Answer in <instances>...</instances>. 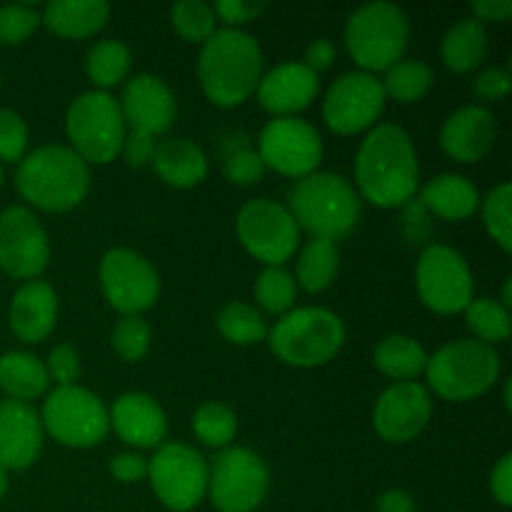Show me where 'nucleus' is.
Here are the masks:
<instances>
[{
	"instance_id": "20",
	"label": "nucleus",
	"mask_w": 512,
	"mask_h": 512,
	"mask_svg": "<svg viewBox=\"0 0 512 512\" xmlns=\"http://www.w3.org/2000/svg\"><path fill=\"white\" fill-rule=\"evenodd\" d=\"M43 450V423L38 410L23 400L0 403V468L25 470Z\"/></svg>"
},
{
	"instance_id": "5",
	"label": "nucleus",
	"mask_w": 512,
	"mask_h": 512,
	"mask_svg": "<svg viewBox=\"0 0 512 512\" xmlns=\"http://www.w3.org/2000/svg\"><path fill=\"white\" fill-rule=\"evenodd\" d=\"M345 50L363 73L390 70L408 50L410 20L395 3H368L355 10L345 25Z\"/></svg>"
},
{
	"instance_id": "8",
	"label": "nucleus",
	"mask_w": 512,
	"mask_h": 512,
	"mask_svg": "<svg viewBox=\"0 0 512 512\" xmlns=\"http://www.w3.org/2000/svg\"><path fill=\"white\" fill-rule=\"evenodd\" d=\"M120 103L105 90L78 95L65 113V133L70 150L93 165H108L123 150L128 135Z\"/></svg>"
},
{
	"instance_id": "42",
	"label": "nucleus",
	"mask_w": 512,
	"mask_h": 512,
	"mask_svg": "<svg viewBox=\"0 0 512 512\" xmlns=\"http://www.w3.org/2000/svg\"><path fill=\"white\" fill-rule=\"evenodd\" d=\"M28 150V125L15 110H0V160L20 163Z\"/></svg>"
},
{
	"instance_id": "17",
	"label": "nucleus",
	"mask_w": 512,
	"mask_h": 512,
	"mask_svg": "<svg viewBox=\"0 0 512 512\" xmlns=\"http://www.w3.org/2000/svg\"><path fill=\"white\" fill-rule=\"evenodd\" d=\"M50 240L40 220L23 205L0 213V270L10 278L33 280L48 268Z\"/></svg>"
},
{
	"instance_id": "40",
	"label": "nucleus",
	"mask_w": 512,
	"mask_h": 512,
	"mask_svg": "<svg viewBox=\"0 0 512 512\" xmlns=\"http://www.w3.org/2000/svg\"><path fill=\"white\" fill-rule=\"evenodd\" d=\"M150 335H153V330H150V323L143 315H123L115 323L110 340H113L115 353L125 363H138L150 350Z\"/></svg>"
},
{
	"instance_id": "12",
	"label": "nucleus",
	"mask_w": 512,
	"mask_h": 512,
	"mask_svg": "<svg viewBox=\"0 0 512 512\" xmlns=\"http://www.w3.org/2000/svg\"><path fill=\"white\" fill-rule=\"evenodd\" d=\"M148 478L160 503L173 512H190L208 493V463L183 443H165L148 460Z\"/></svg>"
},
{
	"instance_id": "15",
	"label": "nucleus",
	"mask_w": 512,
	"mask_h": 512,
	"mask_svg": "<svg viewBox=\"0 0 512 512\" xmlns=\"http://www.w3.org/2000/svg\"><path fill=\"white\" fill-rule=\"evenodd\" d=\"M100 285L110 308L140 315L158 303L160 275L150 260L130 248H113L100 260Z\"/></svg>"
},
{
	"instance_id": "3",
	"label": "nucleus",
	"mask_w": 512,
	"mask_h": 512,
	"mask_svg": "<svg viewBox=\"0 0 512 512\" xmlns=\"http://www.w3.org/2000/svg\"><path fill=\"white\" fill-rule=\"evenodd\" d=\"M15 188L33 208L65 213L88 195L90 168L68 145H43L18 163Z\"/></svg>"
},
{
	"instance_id": "1",
	"label": "nucleus",
	"mask_w": 512,
	"mask_h": 512,
	"mask_svg": "<svg viewBox=\"0 0 512 512\" xmlns=\"http://www.w3.org/2000/svg\"><path fill=\"white\" fill-rule=\"evenodd\" d=\"M420 163L408 130L380 123L365 135L355 155L358 195L375 208H400L418 190Z\"/></svg>"
},
{
	"instance_id": "54",
	"label": "nucleus",
	"mask_w": 512,
	"mask_h": 512,
	"mask_svg": "<svg viewBox=\"0 0 512 512\" xmlns=\"http://www.w3.org/2000/svg\"><path fill=\"white\" fill-rule=\"evenodd\" d=\"M505 408H512V405H510V383H505Z\"/></svg>"
},
{
	"instance_id": "28",
	"label": "nucleus",
	"mask_w": 512,
	"mask_h": 512,
	"mask_svg": "<svg viewBox=\"0 0 512 512\" xmlns=\"http://www.w3.org/2000/svg\"><path fill=\"white\" fill-rule=\"evenodd\" d=\"M423 203L445 220H465L480 208V193L465 175L440 173L423 188Z\"/></svg>"
},
{
	"instance_id": "39",
	"label": "nucleus",
	"mask_w": 512,
	"mask_h": 512,
	"mask_svg": "<svg viewBox=\"0 0 512 512\" xmlns=\"http://www.w3.org/2000/svg\"><path fill=\"white\" fill-rule=\"evenodd\" d=\"M170 23L180 38L190 43H205L215 33V10L203 0H180L170 8Z\"/></svg>"
},
{
	"instance_id": "26",
	"label": "nucleus",
	"mask_w": 512,
	"mask_h": 512,
	"mask_svg": "<svg viewBox=\"0 0 512 512\" xmlns=\"http://www.w3.org/2000/svg\"><path fill=\"white\" fill-rule=\"evenodd\" d=\"M153 168L173 188H195L208 175V158L193 140L168 138L155 145Z\"/></svg>"
},
{
	"instance_id": "50",
	"label": "nucleus",
	"mask_w": 512,
	"mask_h": 512,
	"mask_svg": "<svg viewBox=\"0 0 512 512\" xmlns=\"http://www.w3.org/2000/svg\"><path fill=\"white\" fill-rule=\"evenodd\" d=\"M335 55H338L335 45L330 43L328 38H318V40H313L308 48H305L303 63L308 65L313 73H323V70H328L330 65L335 63Z\"/></svg>"
},
{
	"instance_id": "11",
	"label": "nucleus",
	"mask_w": 512,
	"mask_h": 512,
	"mask_svg": "<svg viewBox=\"0 0 512 512\" xmlns=\"http://www.w3.org/2000/svg\"><path fill=\"white\" fill-rule=\"evenodd\" d=\"M235 233L243 248L268 268H283L300 245V228L285 205L255 198L240 208Z\"/></svg>"
},
{
	"instance_id": "36",
	"label": "nucleus",
	"mask_w": 512,
	"mask_h": 512,
	"mask_svg": "<svg viewBox=\"0 0 512 512\" xmlns=\"http://www.w3.org/2000/svg\"><path fill=\"white\" fill-rule=\"evenodd\" d=\"M193 433L208 448H230L235 433H238V418H235L230 405L213 400V403H205L195 410Z\"/></svg>"
},
{
	"instance_id": "23",
	"label": "nucleus",
	"mask_w": 512,
	"mask_h": 512,
	"mask_svg": "<svg viewBox=\"0 0 512 512\" xmlns=\"http://www.w3.org/2000/svg\"><path fill=\"white\" fill-rule=\"evenodd\" d=\"M110 425L123 443L133 448H160L168 433V420L158 400L145 393H125L108 410Z\"/></svg>"
},
{
	"instance_id": "21",
	"label": "nucleus",
	"mask_w": 512,
	"mask_h": 512,
	"mask_svg": "<svg viewBox=\"0 0 512 512\" xmlns=\"http://www.w3.org/2000/svg\"><path fill=\"white\" fill-rule=\"evenodd\" d=\"M498 140V120L483 105H463L448 115L440 130V145L458 163H478Z\"/></svg>"
},
{
	"instance_id": "44",
	"label": "nucleus",
	"mask_w": 512,
	"mask_h": 512,
	"mask_svg": "<svg viewBox=\"0 0 512 512\" xmlns=\"http://www.w3.org/2000/svg\"><path fill=\"white\" fill-rule=\"evenodd\" d=\"M45 368H48V375L58 385H75V380L80 378L78 350H75L70 343L58 345V348L50 350Z\"/></svg>"
},
{
	"instance_id": "25",
	"label": "nucleus",
	"mask_w": 512,
	"mask_h": 512,
	"mask_svg": "<svg viewBox=\"0 0 512 512\" xmlns=\"http://www.w3.org/2000/svg\"><path fill=\"white\" fill-rule=\"evenodd\" d=\"M110 5L105 0H53L40 13V23L60 38H90L105 28Z\"/></svg>"
},
{
	"instance_id": "24",
	"label": "nucleus",
	"mask_w": 512,
	"mask_h": 512,
	"mask_svg": "<svg viewBox=\"0 0 512 512\" xmlns=\"http://www.w3.org/2000/svg\"><path fill=\"white\" fill-rule=\"evenodd\" d=\"M58 320V295L45 280H28L10 300L8 323L20 343H43Z\"/></svg>"
},
{
	"instance_id": "47",
	"label": "nucleus",
	"mask_w": 512,
	"mask_h": 512,
	"mask_svg": "<svg viewBox=\"0 0 512 512\" xmlns=\"http://www.w3.org/2000/svg\"><path fill=\"white\" fill-rule=\"evenodd\" d=\"M155 145H158L155 143V138H150V135H143V133H133V130H130V133L125 135L120 155H123L125 163H128L130 168H145V165L153 163Z\"/></svg>"
},
{
	"instance_id": "49",
	"label": "nucleus",
	"mask_w": 512,
	"mask_h": 512,
	"mask_svg": "<svg viewBox=\"0 0 512 512\" xmlns=\"http://www.w3.org/2000/svg\"><path fill=\"white\" fill-rule=\"evenodd\" d=\"M490 490L503 508L512 505V455L505 453L490 473Z\"/></svg>"
},
{
	"instance_id": "9",
	"label": "nucleus",
	"mask_w": 512,
	"mask_h": 512,
	"mask_svg": "<svg viewBox=\"0 0 512 512\" xmlns=\"http://www.w3.org/2000/svg\"><path fill=\"white\" fill-rule=\"evenodd\" d=\"M40 423L65 448H93L108 435L110 415L93 390L80 385H58L45 398Z\"/></svg>"
},
{
	"instance_id": "6",
	"label": "nucleus",
	"mask_w": 512,
	"mask_h": 512,
	"mask_svg": "<svg viewBox=\"0 0 512 512\" xmlns=\"http://www.w3.org/2000/svg\"><path fill=\"white\" fill-rule=\"evenodd\" d=\"M425 375L440 398L468 403L488 393L500 378V355L493 345L473 338H460L443 345L428 358Z\"/></svg>"
},
{
	"instance_id": "18",
	"label": "nucleus",
	"mask_w": 512,
	"mask_h": 512,
	"mask_svg": "<svg viewBox=\"0 0 512 512\" xmlns=\"http://www.w3.org/2000/svg\"><path fill=\"white\" fill-rule=\"evenodd\" d=\"M433 418V400L425 385L393 383L378 398L373 410L375 433L388 443H410L428 428Z\"/></svg>"
},
{
	"instance_id": "14",
	"label": "nucleus",
	"mask_w": 512,
	"mask_h": 512,
	"mask_svg": "<svg viewBox=\"0 0 512 512\" xmlns=\"http://www.w3.org/2000/svg\"><path fill=\"white\" fill-rule=\"evenodd\" d=\"M258 155L265 168L285 178H305L318 173L323 163V138L318 130L300 118H273L258 140Z\"/></svg>"
},
{
	"instance_id": "2",
	"label": "nucleus",
	"mask_w": 512,
	"mask_h": 512,
	"mask_svg": "<svg viewBox=\"0 0 512 512\" xmlns=\"http://www.w3.org/2000/svg\"><path fill=\"white\" fill-rule=\"evenodd\" d=\"M198 78L213 105H243L263 78V50L258 40L240 28L215 30L198 55Z\"/></svg>"
},
{
	"instance_id": "46",
	"label": "nucleus",
	"mask_w": 512,
	"mask_h": 512,
	"mask_svg": "<svg viewBox=\"0 0 512 512\" xmlns=\"http://www.w3.org/2000/svg\"><path fill=\"white\" fill-rule=\"evenodd\" d=\"M265 8H268V5L260 3V0H255V3H245V0H220V3L213 5L215 18L228 23V28H238V25L250 23V20L258 18Z\"/></svg>"
},
{
	"instance_id": "48",
	"label": "nucleus",
	"mask_w": 512,
	"mask_h": 512,
	"mask_svg": "<svg viewBox=\"0 0 512 512\" xmlns=\"http://www.w3.org/2000/svg\"><path fill=\"white\" fill-rule=\"evenodd\" d=\"M110 475L118 483H138L148 478V458L140 453H120L110 460Z\"/></svg>"
},
{
	"instance_id": "32",
	"label": "nucleus",
	"mask_w": 512,
	"mask_h": 512,
	"mask_svg": "<svg viewBox=\"0 0 512 512\" xmlns=\"http://www.w3.org/2000/svg\"><path fill=\"white\" fill-rule=\"evenodd\" d=\"M128 70H130V48L123 43V40L105 38V40H98V43L88 50V58H85V73H88V78L93 80L100 90H105V93H108V88H115L118 83H123Z\"/></svg>"
},
{
	"instance_id": "13",
	"label": "nucleus",
	"mask_w": 512,
	"mask_h": 512,
	"mask_svg": "<svg viewBox=\"0 0 512 512\" xmlns=\"http://www.w3.org/2000/svg\"><path fill=\"white\" fill-rule=\"evenodd\" d=\"M415 283L425 308L438 315L463 313L473 300V270L468 260L450 245H430L423 250L415 270Z\"/></svg>"
},
{
	"instance_id": "31",
	"label": "nucleus",
	"mask_w": 512,
	"mask_h": 512,
	"mask_svg": "<svg viewBox=\"0 0 512 512\" xmlns=\"http://www.w3.org/2000/svg\"><path fill=\"white\" fill-rule=\"evenodd\" d=\"M340 268V250L328 238H310L298 258L295 283L305 293H323L333 285Z\"/></svg>"
},
{
	"instance_id": "33",
	"label": "nucleus",
	"mask_w": 512,
	"mask_h": 512,
	"mask_svg": "<svg viewBox=\"0 0 512 512\" xmlns=\"http://www.w3.org/2000/svg\"><path fill=\"white\" fill-rule=\"evenodd\" d=\"M385 98L398 103H418L433 90L435 73L425 60H400L393 68L385 70V80H380Z\"/></svg>"
},
{
	"instance_id": "52",
	"label": "nucleus",
	"mask_w": 512,
	"mask_h": 512,
	"mask_svg": "<svg viewBox=\"0 0 512 512\" xmlns=\"http://www.w3.org/2000/svg\"><path fill=\"white\" fill-rule=\"evenodd\" d=\"M375 510L378 512H415V500L413 495L405 493V490H385L380 493L378 503H375Z\"/></svg>"
},
{
	"instance_id": "4",
	"label": "nucleus",
	"mask_w": 512,
	"mask_h": 512,
	"mask_svg": "<svg viewBox=\"0 0 512 512\" xmlns=\"http://www.w3.org/2000/svg\"><path fill=\"white\" fill-rule=\"evenodd\" d=\"M300 230L310 238L340 240L358 225L360 203L358 190L338 173H310L290 188L288 205Z\"/></svg>"
},
{
	"instance_id": "16",
	"label": "nucleus",
	"mask_w": 512,
	"mask_h": 512,
	"mask_svg": "<svg viewBox=\"0 0 512 512\" xmlns=\"http://www.w3.org/2000/svg\"><path fill=\"white\" fill-rule=\"evenodd\" d=\"M385 90L375 75L355 70L330 85L323 100V118L333 133L355 135L373 128L385 110Z\"/></svg>"
},
{
	"instance_id": "27",
	"label": "nucleus",
	"mask_w": 512,
	"mask_h": 512,
	"mask_svg": "<svg viewBox=\"0 0 512 512\" xmlns=\"http://www.w3.org/2000/svg\"><path fill=\"white\" fill-rule=\"evenodd\" d=\"M488 50V30L475 18H463L450 25L440 43L445 68H450L453 73H470V70L480 68L483 60L488 58Z\"/></svg>"
},
{
	"instance_id": "45",
	"label": "nucleus",
	"mask_w": 512,
	"mask_h": 512,
	"mask_svg": "<svg viewBox=\"0 0 512 512\" xmlns=\"http://www.w3.org/2000/svg\"><path fill=\"white\" fill-rule=\"evenodd\" d=\"M510 85L512 78L508 68H503V65H490V68L480 70V73L475 75L473 90L475 95L483 100H503L505 95L510 93Z\"/></svg>"
},
{
	"instance_id": "10",
	"label": "nucleus",
	"mask_w": 512,
	"mask_h": 512,
	"mask_svg": "<svg viewBox=\"0 0 512 512\" xmlns=\"http://www.w3.org/2000/svg\"><path fill=\"white\" fill-rule=\"evenodd\" d=\"M208 493L220 512L258 510L268 493V465L248 448H223L208 468Z\"/></svg>"
},
{
	"instance_id": "22",
	"label": "nucleus",
	"mask_w": 512,
	"mask_h": 512,
	"mask_svg": "<svg viewBox=\"0 0 512 512\" xmlns=\"http://www.w3.org/2000/svg\"><path fill=\"white\" fill-rule=\"evenodd\" d=\"M320 93L318 73L305 63H280L260 78L255 95L260 105L275 118H290L298 110H305Z\"/></svg>"
},
{
	"instance_id": "38",
	"label": "nucleus",
	"mask_w": 512,
	"mask_h": 512,
	"mask_svg": "<svg viewBox=\"0 0 512 512\" xmlns=\"http://www.w3.org/2000/svg\"><path fill=\"white\" fill-rule=\"evenodd\" d=\"M483 208V225L490 238L510 253L512 250V185L500 183L490 190L485 200H480Z\"/></svg>"
},
{
	"instance_id": "7",
	"label": "nucleus",
	"mask_w": 512,
	"mask_h": 512,
	"mask_svg": "<svg viewBox=\"0 0 512 512\" xmlns=\"http://www.w3.org/2000/svg\"><path fill=\"white\" fill-rule=\"evenodd\" d=\"M270 350L293 368H320L340 353L345 325L328 308H293L268 330Z\"/></svg>"
},
{
	"instance_id": "29",
	"label": "nucleus",
	"mask_w": 512,
	"mask_h": 512,
	"mask_svg": "<svg viewBox=\"0 0 512 512\" xmlns=\"http://www.w3.org/2000/svg\"><path fill=\"white\" fill-rule=\"evenodd\" d=\"M50 385L48 368L35 355L23 350H10L0 355V388L8 393L10 400H28L45 395Z\"/></svg>"
},
{
	"instance_id": "41",
	"label": "nucleus",
	"mask_w": 512,
	"mask_h": 512,
	"mask_svg": "<svg viewBox=\"0 0 512 512\" xmlns=\"http://www.w3.org/2000/svg\"><path fill=\"white\" fill-rule=\"evenodd\" d=\"M40 13L33 5H3L0 8V45H20L35 33Z\"/></svg>"
},
{
	"instance_id": "19",
	"label": "nucleus",
	"mask_w": 512,
	"mask_h": 512,
	"mask_svg": "<svg viewBox=\"0 0 512 512\" xmlns=\"http://www.w3.org/2000/svg\"><path fill=\"white\" fill-rule=\"evenodd\" d=\"M118 103L125 125H130L133 133L150 135V138L168 133L178 110L173 90L153 73L133 75L125 83L123 98Z\"/></svg>"
},
{
	"instance_id": "34",
	"label": "nucleus",
	"mask_w": 512,
	"mask_h": 512,
	"mask_svg": "<svg viewBox=\"0 0 512 512\" xmlns=\"http://www.w3.org/2000/svg\"><path fill=\"white\" fill-rule=\"evenodd\" d=\"M215 323H218L220 335L233 345H258L268 338V325L260 310L240 300L223 305Z\"/></svg>"
},
{
	"instance_id": "51",
	"label": "nucleus",
	"mask_w": 512,
	"mask_h": 512,
	"mask_svg": "<svg viewBox=\"0 0 512 512\" xmlns=\"http://www.w3.org/2000/svg\"><path fill=\"white\" fill-rule=\"evenodd\" d=\"M473 18L480 23H505L512 15V0H475L470 3Z\"/></svg>"
},
{
	"instance_id": "53",
	"label": "nucleus",
	"mask_w": 512,
	"mask_h": 512,
	"mask_svg": "<svg viewBox=\"0 0 512 512\" xmlns=\"http://www.w3.org/2000/svg\"><path fill=\"white\" fill-rule=\"evenodd\" d=\"M5 493H8V470L0 468V500L5 498Z\"/></svg>"
},
{
	"instance_id": "55",
	"label": "nucleus",
	"mask_w": 512,
	"mask_h": 512,
	"mask_svg": "<svg viewBox=\"0 0 512 512\" xmlns=\"http://www.w3.org/2000/svg\"><path fill=\"white\" fill-rule=\"evenodd\" d=\"M0 188H3V168H0Z\"/></svg>"
},
{
	"instance_id": "35",
	"label": "nucleus",
	"mask_w": 512,
	"mask_h": 512,
	"mask_svg": "<svg viewBox=\"0 0 512 512\" xmlns=\"http://www.w3.org/2000/svg\"><path fill=\"white\" fill-rule=\"evenodd\" d=\"M465 313V325H468L470 333L475 335V340L485 345L505 343L512 333V318L510 310L505 308L500 300L490 298H478L470 300Z\"/></svg>"
},
{
	"instance_id": "43",
	"label": "nucleus",
	"mask_w": 512,
	"mask_h": 512,
	"mask_svg": "<svg viewBox=\"0 0 512 512\" xmlns=\"http://www.w3.org/2000/svg\"><path fill=\"white\" fill-rule=\"evenodd\" d=\"M223 170H225V178H228L230 183L248 188V185L260 183L268 168H265L263 160H260L258 150L248 148V145H240L238 150H233V153L225 158Z\"/></svg>"
},
{
	"instance_id": "30",
	"label": "nucleus",
	"mask_w": 512,
	"mask_h": 512,
	"mask_svg": "<svg viewBox=\"0 0 512 512\" xmlns=\"http://www.w3.org/2000/svg\"><path fill=\"white\" fill-rule=\"evenodd\" d=\"M373 363L388 378L398 380V383H410L425 373L428 353L418 340L408 338V335H388L375 348Z\"/></svg>"
},
{
	"instance_id": "37",
	"label": "nucleus",
	"mask_w": 512,
	"mask_h": 512,
	"mask_svg": "<svg viewBox=\"0 0 512 512\" xmlns=\"http://www.w3.org/2000/svg\"><path fill=\"white\" fill-rule=\"evenodd\" d=\"M255 300L270 315H285L298 300V283L285 268H265L255 280Z\"/></svg>"
}]
</instances>
